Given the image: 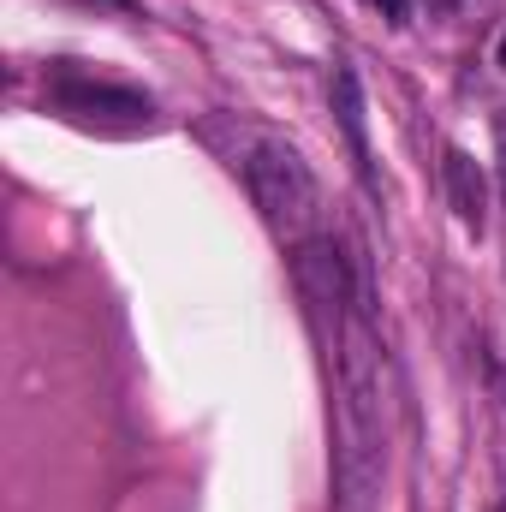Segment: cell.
<instances>
[{"label": "cell", "mask_w": 506, "mask_h": 512, "mask_svg": "<svg viewBox=\"0 0 506 512\" xmlns=\"http://www.w3.org/2000/svg\"><path fill=\"white\" fill-rule=\"evenodd\" d=\"M334 477L346 507L364 512L381 483V340L364 304L340 322V399H334Z\"/></svg>", "instance_id": "cell-1"}, {"label": "cell", "mask_w": 506, "mask_h": 512, "mask_svg": "<svg viewBox=\"0 0 506 512\" xmlns=\"http://www.w3.org/2000/svg\"><path fill=\"white\" fill-rule=\"evenodd\" d=\"M245 179H251V197L268 221V233L304 245L316 233V215H322V197H316V179L304 167V155L280 137H262L245 161Z\"/></svg>", "instance_id": "cell-2"}, {"label": "cell", "mask_w": 506, "mask_h": 512, "mask_svg": "<svg viewBox=\"0 0 506 512\" xmlns=\"http://www.w3.org/2000/svg\"><path fill=\"white\" fill-rule=\"evenodd\" d=\"M292 268H298V286H304L310 310H316V316L346 322V310L358 304L352 274H346V256L334 251L328 239H304V245H298V256H292Z\"/></svg>", "instance_id": "cell-3"}, {"label": "cell", "mask_w": 506, "mask_h": 512, "mask_svg": "<svg viewBox=\"0 0 506 512\" xmlns=\"http://www.w3.org/2000/svg\"><path fill=\"white\" fill-rule=\"evenodd\" d=\"M441 179H447V203H453L459 227L483 239V227H489V179H483L477 155H471V149H447V161H441Z\"/></svg>", "instance_id": "cell-4"}, {"label": "cell", "mask_w": 506, "mask_h": 512, "mask_svg": "<svg viewBox=\"0 0 506 512\" xmlns=\"http://www.w3.org/2000/svg\"><path fill=\"white\" fill-rule=\"evenodd\" d=\"M60 96V108L66 114H78V120H149V102L143 96H131V90H102V84H60L54 90Z\"/></svg>", "instance_id": "cell-5"}, {"label": "cell", "mask_w": 506, "mask_h": 512, "mask_svg": "<svg viewBox=\"0 0 506 512\" xmlns=\"http://www.w3.org/2000/svg\"><path fill=\"white\" fill-rule=\"evenodd\" d=\"M328 102H334V120H340V131H346L352 155H358V173L370 179V131H364V90H358V72H352V66H340V72H334V84H328Z\"/></svg>", "instance_id": "cell-6"}, {"label": "cell", "mask_w": 506, "mask_h": 512, "mask_svg": "<svg viewBox=\"0 0 506 512\" xmlns=\"http://www.w3.org/2000/svg\"><path fill=\"white\" fill-rule=\"evenodd\" d=\"M370 6H376L393 30H405V24H411V0H370Z\"/></svg>", "instance_id": "cell-7"}, {"label": "cell", "mask_w": 506, "mask_h": 512, "mask_svg": "<svg viewBox=\"0 0 506 512\" xmlns=\"http://www.w3.org/2000/svg\"><path fill=\"white\" fill-rule=\"evenodd\" d=\"M495 143H501V197H506V114L495 120Z\"/></svg>", "instance_id": "cell-8"}, {"label": "cell", "mask_w": 506, "mask_h": 512, "mask_svg": "<svg viewBox=\"0 0 506 512\" xmlns=\"http://www.w3.org/2000/svg\"><path fill=\"white\" fill-rule=\"evenodd\" d=\"M501 66H506V36H501Z\"/></svg>", "instance_id": "cell-9"}, {"label": "cell", "mask_w": 506, "mask_h": 512, "mask_svg": "<svg viewBox=\"0 0 506 512\" xmlns=\"http://www.w3.org/2000/svg\"><path fill=\"white\" fill-rule=\"evenodd\" d=\"M501 512H506V501H501Z\"/></svg>", "instance_id": "cell-10"}]
</instances>
